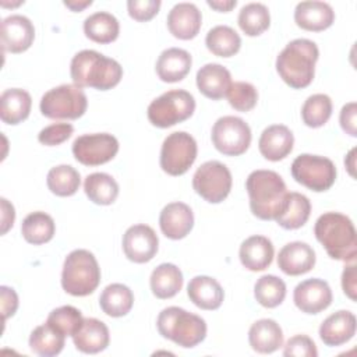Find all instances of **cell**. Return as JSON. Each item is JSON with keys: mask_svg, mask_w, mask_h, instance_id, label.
Returning <instances> with one entry per match:
<instances>
[{"mask_svg": "<svg viewBox=\"0 0 357 357\" xmlns=\"http://www.w3.org/2000/svg\"><path fill=\"white\" fill-rule=\"evenodd\" d=\"M250 209L261 220H275L284 209L287 188L273 170H254L245 180Z\"/></svg>", "mask_w": 357, "mask_h": 357, "instance_id": "1", "label": "cell"}, {"mask_svg": "<svg viewBox=\"0 0 357 357\" xmlns=\"http://www.w3.org/2000/svg\"><path fill=\"white\" fill-rule=\"evenodd\" d=\"M70 75L73 82L79 88L107 91L120 82L123 67L114 59L106 57L96 50L85 49L73 57Z\"/></svg>", "mask_w": 357, "mask_h": 357, "instance_id": "2", "label": "cell"}, {"mask_svg": "<svg viewBox=\"0 0 357 357\" xmlns=\"http://www.w3.org/2000/svg\"><path fill=\"white\" fill-rule=\"evenodd\" d=\"M319 50L310 39H294L289 42L276 57L279 77L293 89L308 86L315 75V63Z\"/></svg>", "mask_w": 357, "mask_h": 357, "instance_id": "3", "label": "cell"}, {"mask_svg": "<svg viewBox=\"0 0 357 357\" xmlns=\"http://www.w3.org/2000/svg\"><path fill=\"white\" fill-rule=\"evenodd\" d=\"M317 240L333 259L351 262L357 255V237L351 219L339 212L322 213L314 226Z\"/></svg>", "mask_w": 357, "mask_h": 357, "instance_id": "4", "label": "cell"}, {"mask_svg": "<svg viewBox=\"0 0 357 357\" xmlns=\"http://www.w3.org/2000/svg\"><path fill=\"white\" fill-rule=\"evenodd\" d=\"M156 326L165 339L185 349L195 347L206 336V324L199 315L174 305L160 311Z\"/></svg>", "mask_w": 357, "mask_h": 357, "instance_id": "5", "label": "cell"}, {"mask_svg": "<svg viewBox=\"0 0 357 357\" xmlns=\"http://www.w3.org/2000/svg\"><path fill=\"white\" fill-rule=\"evenodd\" d=\"M99 282L100 268L91 251L78 248L66 257L61 272V286L66 293L84 297L93 293Z\"/></svg>", "mask_w": 357, "mask_h": 357, "instance_id": "6", "label": "cell"}, {"mask_svg": "<svg viewBox=\"0 0 357 357\" xmlns=\"http://www.w3.org/2000/svg\"><path fill=\"white\" fill-rule=\"evenodd\" d=\"M88 99L82 88L75 84H63L49 89L40 99V113L53 120H75L84 116Z\"/></svg>", "mask_w": 357, "mask_h": 357, "instance_id": "7", "label": "cell"}, {"mask_svg": "<svg viewBox=\"0 0 357 357\" xmlns=\"http://www.w3.org/2000/svg\"><path fill=\"white\" fill-rule=\"evenodd\" d=\"M195 110L194 96L184 89H172L153 99L146 110L152 126L167 128L192 116Z\"/></svg>", "mask_w": 357, "mask_h": 357, "instance_id": "8", "label": "cell"}, {"mask_svg": "<svg viewBox=\"0 0 357 357\" xmlns=\"http://www.w3.org/2000/svg\"><path fill=\"white\" fill-rule=\"evenodd\" d=\"M293 178L311 191L329 190L336 180V166L325 156L301 153L291 163Z\"/></svg>", "mask_w": 357, "mask_h": 357, "instance_id": "9", "label": "cell"}, {"mask_svg": "<svg viewBox=\"0 0 357 357\" xmlns=\"http://www.w3.org/2000/svg\"><path fill=\"white\" fill-rule=\"evenodd\" d=\"M198 146L192 135L185 131L169 134L160 148L159 163L165 173L181 176L188 172L197 159Z\"/></svg>", "mask_w": 357, "mask_h": 357, "instance_id": "10", "label": "cell"}, {"mask_svg": "<svg viewBox=\"0 0 357 357\" xmlns=\"http://www.w3.org/2000/svg\"><path fill=\"white\" fill-rule=\"evenodd\" d=\"M233 184L231 173L226 165L219 160L202 163L192 176V188L211 204H219L227 198Z\"/></svg>", "mask_w": 357, "mask_h": 357, "instance_id": "11", "label": "cell"}, {"mask_svg": "<svg viewBox=\"0 0 357 357\" xmlns=\"http://www.w3.org/2000/svg\"><path fill=\"white\" fill-rule=\"evenodd\" d=\"M212 144L226 156L243 155L251 144V128L240 117L223 116L212 127Z\"/></svg>", "mask_w": 357, "mask_h": 357, "instance_id": "12", "label": "cell"}, {"mask_svg": "<svg viewBox=\"0 0 357 357\" xmlns=\"http://www.w3.org/2000/svg\"><path fill=\"white\" fill-rule=\"evenodd\" d=\"M119 152V141L107 132L84 134L73 142L74 158L85 166H99L112 160Z\"/></svg>", "mask_w": 357, "mask_h": 357, "instance_id": "13", "label": "cell"}, {"mask_svg": "<svg viewBox=\"0 0 357 357\" xmlns=\"http://www.w3.org/2000/svg\"><path fill=\"white\" fill-rule=\"evenodd\" d=\"M159 238L148 225L130 226L123 236V251L135 264L149 262L158 252Z\"/></svg>", "mask_w": 357, "mask_h": 357, "instance_id": "14", "label": "cell"}, {"mask_svg": "<svg viewBox=\"0 0 357 357\" xmlns=\"http://www.w3.org/2000/svg\"><path fill=\"white\" fill-rule=\"evenodd\" d=\"M293 300L301 312L318 314L331 305L332 290L325 280L312 278L303 280L296 286Z\"/></svg>", "mask_w": 357, "mask_h": 357, "instance_id": "15", "label": "cell"}, {"mask_svg": "<svg viewBox=\"0 0 357 357\" xmlns=\"http://www.w3.org/2000/svg\"><path fill=\"white\" fill-rule=\"evenodd\" d=\"M35 39V26L21 14H13L1 21V46L4 52L22 53L31 47Z\"/></svg>", "mask_w": 357, "mask_h": 357, "instance_id": "16", "label": "cell"}, {"mask_svg": "<svg viewBox=\"0 0 357 357\" xmlns=\"http://www.w3.org/2000/svg\"><path fill=\"white\" fill-rule=\"evenodd\" d=\"M167 28L170 33L181 40L194 39L202 24V14L192 3H177L167 14Z\"/></svg>", "mask_w": 357, "mask_h": 357, "instance_id": "17", "label": "cell"}, {"mask_svg": "<svg viewBox=\"0 0 357 357\" xmlns=\"http://www.w3.org/2000/svg\"><path fill=\"white\" fill-rule=\"evenodd\" d=\"M317 257L311 245L303 241H291L279 251L278 266L289 276H298L310 272L315 265Z\"/></svg>", "mask_w": 357, "mask_h": 357, "instance_id": "18", "label": "cell"}, {"mask_svg": "<svg viewBox=\"0 0 357 357\" xmlns=\"http://www.w3.org/2000/svg\"><path fill=\"white\" fill-rule=\"evenodd\" d=\"M159 226L167 238H184L192 230L194 213L184 202H170L159 215Z\"/></svg>", "mask_w": 357, "mask_h": 357, "instance_id": "19", "label": "cell"}, {"mask_svg": "<svg viewBox=\"0 0 357 357\" xmlns=\"http://www.w3.org/2000/svg\"><path fill=\"white\" fill-rule=\"evenodd\" d=\"M293 132L283 124H273L266 127L258 141L261 155L271 162L284 159L293 151Z\"/></svg>", "mask_w": 357, "mask_h": 357, "instance_id": "20", "label": "cell"}, {"mask_svg": "<svg viewBox=\"0 0 357 357\" xmlns=\"http://www.w3.org/2000/svg\"><path fill=\"white\" fill-rule=\"evenodd\" d=\"M294 21L301 29L321 32L333 24L335 11L325 1H301L296 6Z\"/></svg>", "mask_w": 357, "mask_h": 357, "instance_id": "21", "label": "cell"}, {"mask_svg": "<svg viewBox=\"0 0 357 357\" xmlns=\"http://www.w3.org/2000/svg\"><path fill=\"white\" fill-rule=\"evenodd\" d=\"M356 333V315L340 310L331 314L319 326V337L329 347L347 343Z\"/></svg>", "mask_w": 357, "mask_h": 357, "instance_id": "22", "label": "cell"}, {"mask_svg": "<svg viewBox=\"0 0 357 357\" xmlns=\"http://www.w3.org/2000/svg\"><path fill=\"white\" fill-rule=\"evenodd\" d=\"M195 79L199 92L212 100L225 98L231 86L230 71L218 63H208L202 66L197 71Z\"/></svg>", "mask_w": 357, "mask_h": 357, "instance_id": "23", "label": "cell"}, {"mask_svg": "<svg viewBox=\"0 0 357 357\" xmlns=\"http://www.w3.org/2000/svg\"><path fill=\"white\" fill-rule=\"evenodd\" d=\"M273 255L275 248L272 241L268 237L258 234L245 238L241 243L238 251L243 266L252 272L266 269L272 264Z\"/></svg>", "mask_w": 357, "mask_h": 357, "instance_id": "24", "label": "cell"}, {"mask_svg": "<svg viewBox=\"0 0 357 357\" xmlns=\"http://www.w3.org/2000/svg\"><path fill=\"white\" fill-rule=\"evenodd\" d=\"M187 294L190 300L201 310H218L225 298V291L220 286V283L205 275L194 276L188 286H187Z\"/></svg>", "mask_w": 357, "mask_h": 357, "instance_id": "25", "label": "cell"}, {"mask_svg": "<svg viewBox=\"0 0 357 357\" xmlns=\"http://www.w3.org/2000/svg\"><path fill=\"white\" fill-rule=\"evenodd\" d=\"M110 335L105 322L96 318H84L79 331L73 336L77 350L86 354H96L109 346Z\"/></svg>", "mask_w": 357, "mask_h": 357, "instance_id": "26", "label": "cell"}, {"mask_svg": "<svg viewBox=\"0 0 357 357\" xmlns=\"http://www.w3.org/2000/svg\"><path fill=\"white\" fill-rule=\"evenodd\" d=\"M191 54L180 47H169L156 61V74L163 82H178L191 70Z\"/></svg>", "mask_w": 357, "mask_h": 357, "instance_id": "27", "label": "cell"}, {"mask_svg": "<svg viewBox=\"0 0 357 357\" xmlns=\"http://www.w3.org/2000/svg\"><path fill=\"white\" fill-rule=\"evenodd\" d=\"M248 342L252 350H255L257 353H273L283 346L282 328L273 319H258L251 325L248 331Z\"/></svg>", "mask_w": 357, "mask_h": 357, "instance_id": "28", "label": "cell"}, {"mask_svg": "<svg viewBox=\"0 0 357 357\" xmlns=\"http://www.w3.org/2000/svg\"><path fill=\"white\" fill-rule=\"evenodd\" d=\"M31 106L32 98L25 89H6L0 96V119L10 126L20 124L29 116Z\"/></svg>", "mask_w": 357, "mask_h": 357, "instance_id": "29", "label": "cell"}, {"mask_svg": "<svg viewBox=\"0 0 357 357\" xmlns=\"http://www.w3.org/2000/svg\"><path fill=\"white\" fill-rule=\"evenodd\" d=\"M149 284L155 297L160 300L172 298L183 287V273L174 264L165 262L152 271Z\"/></svg>", "mask_w": 357, "mask_h": 357, "instance_id": "30", "label": "cell"}, {"mask_svg": "<svg viewBox=\"0 0 357 357\" xmlns=\"http://www.w3.org/2000/svg\"><path fill=\"white\" fill-rule=\"evenodd\" d=\"M84 33L96 43H112L120 33V24L113 14L107 11H98L85 18Z\"/></svg>", "mask_w": 357, "mask_h": 357, "instance_id": "31", "label": "cell"}, {"mask_svg": "<svg viewBox=\"0 0 357 357\" xmlns=\"http://www.w3.org/2000/svg\"><path fill=\"white\" fill-rule=\"evenodd\" d=\"M134 304V294L123 283H112L106 286L99 297L100 310L113 318L127 315Z\"/></svg>", "mask_w": 357, "mask_h": 357, "instance_id": "32", "label": "cell"}, {"mask_svg": "<svg viewBox=\"0 0 357 357\" xmlns=\"http://www.w3.org/2000/svg\"><path fill=\"white\" fill-rule=\"evenodd\" d=\"M310 213L311 202L305 195L300 192H287L284 209L275 220L286 230H296L307 223Z\"/></svg>", "mask_w": 357, "mask_h": 357, "instance_id": "33", "label": "cell"}, {"mask_svg": "<svg viewBox=\"0 0 357 357\" xmlns=\"http://www.w3.org/2000/svg\"><path fill=\"white\" fill-rule=\"evenodd\" d=\"M21 233L25 241L40 245L50 241L56 233V225L50 215L36 211L25 216L21 225Z\"/></svg>", "mask_w": 357, "mask_h": 357, "instance_id": "34", "label": "cell"}, {"mask_svg": "<svg viewBox=\"0 0 357 357\" xmlns=\"http://www.w3.org/2000/svg\"><path fill=\"white\" fill-rule=\"evenodd\" d=\"M84 191L93 204L110 205L119 195V184L110 174L96 172L86 176Z\"/></svg>", "mask_w": 357, "mask_h": 357, "instance_id": "35", "label": "cell"}, {"mask_svg": "<svg viewBox=\"0 0 357 357\" xmlns=\"http://www.w3.org/2000/svg\"><path fill=\"white\" fill-rule=\"evenodd\" d=\"M205 45L215 56L231 57L240 50L241 38L231 26L216 25L206 33Z\"/></svg>", "mask_w": 357, "mask_h": 357, "instance_id": "36", "label": "cell"}, {"mask_svg": "<svg viewBox=\"0 0 357 357\" xmlns=\"http://www.w3.org/2000/svg\"><path fill=\"white\" fill-rule=\"evenodd\" d=\"M66 336L53 329L47 322L36 326L29 336V347L42 357L57 356L64 347Z\"/></svg>", "mask_w": 357, "mask_h": 357, "instance_id": "37", "label": "cell"}, {"mask_svg": "<svg viewBox=\"0 0 357 357\" xmlns=\"http://www.w3.org/2000/svg\"><path fill=\"white\" fill-rule=\"evenodd\" d=\"M47 188L57 197L74 195L81 184V176L70 165H59L49 170L46 177Z\"/></svg>", "mask_w": 357, "mask_h": 357, "instance_id": "38", "label": "cell"}, {"mask_svg": "<svg viewBox=\"0 0 357 357\" xmlns=\"http://www.w3.org/2000/svg\"><path fill=\"white\" fill-rule=\"evenodd\" d=\"M237 22L247 36H258L269 28V10L262 3H248L241 7Z\"/></svg>", "mask_w": 357, "mask_h": 357, "instance_id": "39", "label": "cell"}, {"mask_svg": "<svg viewBox=\"0 0 357 357\" xmlns=\"http://www.w3.org/2000/svg\"><path fill=\"white\" fill-rule=\"evenodd\" d=\"M254 296L262 307L275 308L286 297V283L275 275H264L254 286Z\"/></svg>", "mask_w": 357, "mask_h": 357, "instance_id": "40", "label": "cell"}, {"mask_svg": "<svg viewBox=\"0 0 357 357\" xmlns=\"http://www.w3.org/2000/svg\"><path fill=\"white\" fill-rule=\"evenodd\" d=\"M332 116V100L325 93H315L305 99L301 107V119L311 128L322 127Z\"/></svg>", "mask_w": 357, "mask_h": 357, "instance_id": "41", "label": "cell"}, {"mask_svg": "<svg viewBox=\"0 0 357 357\" xmlns=\"http://www.w3.org/2000/svg\"><path fill=\"white\" fill-rule=\"evenodd\" d=\"M46 322L64 336L73 337L79 331L84 317L78 308L73 305H61L47 315Z\"/></svg>", "mask_w": 357, "mask_h": 357, "instance_id": "42", "label": "cell"}, {"mask_svg": "<svg viewBox=\"0 0 357 357\" xmlns=\"http://www.w3.org/2000/svg\"><path fill=\"white\" fill-rule=\"evenodd\" d=\"M227 100L230 106L237 112H250L255 107L258 102V91L257 88L244 81L231 82L230 89L227 91Z\"/></svg>", "mask_w": 357, "mask_h": 357, "instance_id": "43", "label": "cell"}, {"mask_svg": "<svg viewBox=\"0 0 357 357\" xmlns=\"http://www.w3.org/2000/svg\"><path fill=\"white\" fill-rule=\"evenodd\" d=\"M74 132V127L70 123H53L40 130L38 141L46 146H56L67 141Z\"/></svg>", "mask_w": 357, "mask_h": 357, "instance_id": "44", "label": "cell"}, {"mask_svg": "<svg viewBox=\"0 0 357 357\" xmlns=\"http://www.w3.org/2000/svg\"><path fill=\"white\" fill-rule=\"evenodd\" d=\"M283 356L290 357H317L318 350L314 340L307 335H296L290 337L283 349Z\"/></svg>", "mask_w": 357, "mask_h": 357, "instance_id": "45", "label": "cell"}, {"mask_svg": "<svg viewBox=\"0 0 357 357\" xmlns=\"http://www.w3.org/2000/svg\"><path fill=\"white\" fill-rule=\"evenodd\" d=\"M160 4V0H128L127 10L132 20L145 22L159 13Z\"/></svg>", "mask_w": 357, "mask_h": 357, "instance_id": "46", "label": "cell"}, {"mask_svg": "<svg viewBox=\"0 0 357 357\" xmlns=\"http://www.w3.org/2000/svg\"><path fill=\"white\" fill-rule=\"evenodd\" d=\"M342 130L350 137H357V105L356 102L346 103L339 116Z\"/></svg>", "mask_w": 357, "mask_h": 357, "instance_id": "47", "label": "cell"}, {"mask_svg": "<svg viewBox=\"0 0 357 357\" xmlns=\"http://www.w3.org/2000/svg\"><path fill=\"white\" fill-rule=\"evenodd\" d=\"M0 296H1V312L3 319L13 317L18 308V296L13 287L0 286Z\"/></svg>", "mask_w": 357, "mask_h": 357, "instance_id": "48", "label": "cell"}, {"mask_svg": "<svg viewBox=\"0 0 357 357\" xmlns=\"http://www.w3.org/2000/svg\"><path fill=\"white\" fill-rule=\"evenodd\" d=\"M356 278H357L356 266L347 265L342 273V289H343L344 294L353 301H356V291H357V279Z\"/></svg>", "mask_w": 357, "mask_h": 357, "instance_id": "49", "label": "cell"}, {"mask_svg": "<svg viewBox=\"0 0 357 357\" xmlns=\"http://www.w3.org/2000/svg\"><path fill=\"white\" fill-rule=\"evenodd\" d=\"M0 202H1V234H6L8 229L13 227L14 225L15 212H14V206L6 198H1Z\"/></svg>", "mask_w": 357, "mask_h": 357, "instance_id": "50", "label": "cell"}, {"mask_svg": "<svg viewBox=\"0 0 357 357\" xmlns=\"http://www.w3.org/2000/svg\"><path fill=\"white\" fill-rule=\"evenodd\" d=\"M206 4L209 7H212L213 10L219 11V13H227L230 11L233 7H236L237 1L236 0H208Z\"/></svg>", "mask_w": 357, "mask_h": 357, "instance_id": "51", "label": "cell"}, {"mask_svg": "<svg viewBox=\"0 0 357 357\" xmlns=\"http://www.w3.org/2000/svg\"><path fill=\"white\" fill-rule=\"evenodd\" d=\"M354 153H356V148H353V149L347 153V156L344 158V165H346V167H347V170H349V173H350L351 177H356V174H354V160H356Z\"/></svg>", "mask_w": 357, "mask_h": 357, "instance_id": "52", "label": "cell"}, {"mask_svg": "<svg viewBox=\"0 0 357 357\" xmlns=\"http://www.w3.org/2000/svg\"><path fill=\"white\" fill-rule=\"evenodd\" d=\"M91 4H92L91 0H86V1H64V6L68 7L73 11H81V10H84L85 7L91 6Z\"/></svg>", "mask_w": 357, "mask_h": 357, "instance_id": "53", "label": "cell"}]
</instances>
